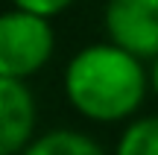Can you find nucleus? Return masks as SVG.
<instances>
[{
	"label": "nucleus",
	"mask_w": 158,
	"mask_h": 155,
	"mask_svg": "<svg viewBox=\"0 0 158 155\" xmlns=\"http://www.w3.org/2000/svg\"><path fill=\"white\" fill-rule=\"evenodd\" d=\"M149 91V70L111 41L88 44L64 67V97L94 123H120L138 114Z\"/></svg>",
	"instance_id": "nucleus-1"
},
{
	"label": "nucleus",
	"mask_w": 158,
	"mask_h": 155,
	"mask_svg": "<svg viewBox=\"0 0 158 155\" xmlns=\"http://www.w3.org/2000/svg\"><path fill=\"white\" fill-rule=\"evenodd\" d=\"M149 88L158 97V59H152V67H149Z\"/></svg>",
	"instance_id": "nucleus-8"
},
{
	"label": "nucleus",
	"mask_w": 158,
	"mask_h": 155,
	"mask_svg": "<svg viewBox=\"0 0 158 155\" xmlns=\"http://www.w3.org/2000/svg\"><path fill=\"white\" fill-rule=\"evenodd\" d=\"M56 50V35L47 18L9 9L0 15V76L27 82L44 70Z\"/></svg>",
	"instance_id": "nucleus-2"
},
{
	"label": "nucleus",
	"mask_w": 158,
	"mask_h": 155,
	"mask_svg": "<svg viewBox=\"0 0 158 155\" xmlns=\"http://www.w3.org/2000/svg\"><path fill=\"white\" fill-rule=\"evenodd\" d=\"M111 155H158V114L126 123Z\"/></svg>",
	"instance_id": "nucleus-6"
},
{
	"label": "nucleus",
	"mask_w": 158,
	"mask_h": 155,
	"mask_svg": "<svg viewBox=\"0 0 158 155\" xmlns=\"http://www.w3.org/2000/svg\"><path fill=\"white\" fill-rule=\"evenodd\" d=\"M76 0H12V6L21 12H29V15H38V18H56L62 15L64 9H70Z\"/></svg>",
	"instance_id": "nucleus-7"
},
{
	"label": "nucleus",
	"mask_w": 158,
	"mask_h": 155,
	"mask_svg": "<svg viewBox=\"0 0 158 155\" xmlns=\"http://www.w3.org/2000/svg\"><path fill=\"white\" fill-rule=\"evenodd\" d=\"M102 27L111 44L143 59H158V0H106Z\"/></svg>",
	"instance_id": "nucleus-3"
},
{
	"label": "nucleus",
	"mask_w": 158,
	"mask_h": 155,
	"mask_svg": "<svg viewBox=\"0 0 158 155\" xmlns=\"http://www.w3.org/2000/svg\"><path fill=\"white\" fill-rule=\"evenodd\" d=\"M23 155H108L91 135L76 129H53L27 146Z\"/></svg>",
	"instance_id": "nucleus-5"
},
{
	"label": "nucleus",
	"mask_w": 158,
	"mask_h": 155,
	"mask_svg": "<svg viewBox=\"0 0 158 155\" xmlns=\"http://www.w3.org/2000/svg\"><path fill=\"white\" fill-rule=\"evenodd\" d=\"M35 123H38V105L35 94L21 79H3L0 76V155H23L32 144Z\"/></svg>",
	"instance_id": "nucleus-4"
}]
</instances>
